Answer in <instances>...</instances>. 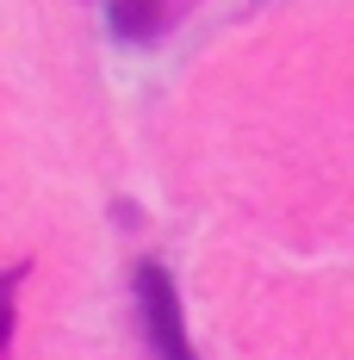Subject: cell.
Segmentation results:
<instances>
[{"instance_id":"1","label":"cell","mask_w":354,"mask_h":360,"mask_svg":"<svg viewBox=\"0 0 354 360\" xmlns=\"http://www.w3.org/2000/svg\"><path fill=\"white\" fill-rule=\"evenodd\" d=\"M131 298H137V335L149 360H199L187 342V317H180V292L168 280V267L149 255L131 274Z\"/></svg>"},{"instance_id":"2","label":"cell","mask_w":354,"mask_h":360,"mask_svg":"<svg viewBox=\"0 0 354 360\" xmlns=\"http://www.w3.org/2000/svg\"><path fill=\"white\" fill-rule=\"evenodd\" d=\"M106 19H112V32L125 37V44H149V37L168 32L175 6H168V0H112Z\"/></svg>"}]
</instances>
